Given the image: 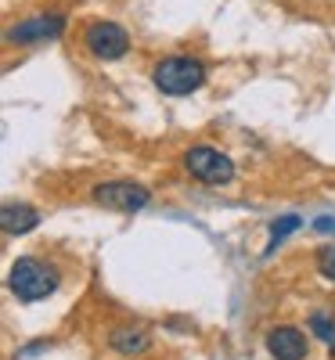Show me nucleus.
Listing matches in <instances>:
<instances>
[{
  "label": "nucleus",
  "instance_id": "nucleus-1",
  "mask_svg": "<svg viewBox=\"0 0 335 360\" xmlns=\"http://www.w3.org/2000/svg\"><path fill=\"white\" fill-rule=\"evenodd\" d=\"M151 83H156L163 94L170 98H184L191 90H198L206 83V65L198 58H163V62L151 69Z\"/></svg>",
  "mask_w": 335,
  "mask_h": 360
},
{
  "label": "nucleus",
  "instance_id": "nucleus-2",
  "mask_svg": "<svg viewBox=\"0 0 335 360\" xmlns=\"http://www.w3.org/2000/svg\"><path fill=\"white\" fill-rule=\"evenodd\" d=\"M8 285L11 292L22 299V303H40V299H47L54 288H58V270L40 263V259H18L11 266V274H8Z\"/></svg>",
  "mask_w": 335,
  "mask_h": 360
},
{
  "label": "nucleus",
  "instance_id": "nucleus-3",
  "mask_svg": "<svg viewBox=\"0 0 335 360\" xmlns=\"http://www.w3.org/2000/svg\"><path fill=\"white\" fill-rule=\"evenodd\" d=\"M184 169L195 180H202V184H209V188H220L234 176V162L227 155H220L217 148H191V152L184 155Z\"/></svg>",
  "mask_w": 335,
  "mask_h": 360
},
{
  "label": "nucleus",
  "instance_id": "nucleus-4",
  "mask_svg": "<svg viewBox=\"0 0 335 360\" xmlns=\"http://www.w3.org/2000/svg\"><path fill=\"white\" fill-rule=\"evenodd\" d=\"M87 51L101 58V62H115V58H123L130 51V37H127V29L123 25H115V22H94L87 29V37H83Z\"/></svg>",
  "mask_w": 335,
  "mask_h": 360
},
{
  "label": "nucleus",
  "instance_id": "nucleus-5",
  "mask_svg": "<svg viewBox=\"0 0 335 360\" xmlns=\"http://www.w3.org/2000/svg\"><path fill=\"white\" fill-rule=\"evenodd\" d=\"M94 202L105 209H119V213H137V209H144L151 202V195H148V188L130 184V180H108V184L94 188Z\"/></svg>",
  "mask_w": 335,
  "mask_h": 360
},
{
  "label": "nucleus",
  "instance_id": "nucleus-6",
  "mask_svg": "<svg viewBox=\"0 0 335 360\" xmlns=\"http://www.w3.org/2000/svg\"><path fill=\"white\" fill-rule=\"evenodd\" d=\"M62 29H65V18L62 15H33V18H25L18 22L8 40L11 44H44V40H54V37H62Z\"/></svg>",
  "mask_w": 335,
  "mask_h": 360
},
{
  "label": "nucleus",
  "instance_id": "nucleus-7",
  "mask_svg": "<svg viewBox=\"0 0 335 360\" xmlns=\"http://www.w3.org/2000/svg\"><path fill=\"white\" fill-rule=\"evenodd\" d=\"M267 349L274 360H303L307 356V339L296 328H274L267 335Z\"/></svg>",
  "mask_w": 335,
  "mask_h": 360
},
{
  "label": "nucleus",
  "instance_id": "nucleus-8",
  "mask_svg": "<svg viewBox=\"0 0 335 360\" xmlns=\"http://www.w3.org/2000/svg\"><path fill=\"white\" fill-rule=\"evenodd\" d=\"M0 224H4V231L8 234H25V231H33L37 224H40V213L33 205H15V202H8L4 205V213H0Z\"/></svg>",
  "mask_w": 335,
  "mask_h": 360
},
{
  "label": "nucleus",
  "instance_id": "nucleus-9",
  "mask_svg": "<svg viewBox=\"0 0 335 360\" xmlns=\"http://www.w3.org/2000/svg\"><path fill=\"white\" fill-rule=\"evenodd\" d=\"M112 346L115 349H123V353H137L148 346L144 332H130V328H119V332H112Z\"/></svg>",
  "mask_w": 335,
  "mask_h": 360
},
{
  "label": "nucleus",
  "instance_id": "nucleus-10",
  "mask_svg": "<svg viewBox=\"0 0 335 360\" xmlns=\"http://www.w3.org/2000/svg\"><path fill=\"white\" fill-rule=\"evenodd\" d=\"M296 227H299V220H296V217H282V220H274V224H270V249H274V242H282V238H285V234H292Z\"/></svg>",
  "mask_w": 335,
  "mask_h": 360
},
{
  "label": "nucleus",
  "instance_id": "nucleus-11",
  "mask_svg": "<svg viewBox=\"0 0 335 360\" xmlns=\"http://www.w3.org/2000/svg\"><path fill=\"white\" fill-rule=\"evenodd\" d=\"M317 270H321V278L335 281V245H331V249H321V252H317Z\"/></svg>",
  "mask_w": 335,
  "mask_h": 360
},
{
  "label": "nucleus",
  "instance_id": "nucleus-12",
  "mask_svg": "<svg viewBox=\"0 0 335 360\" xmlns=\"http://www.w3.org/2000/svg\"><path fill=\"white\" fill-rule=\"evenodd\" d=\"M310 328H314V332H317L324 342H331V339H335V324H331L328 317H321V314H314V317H310Z\"/></svg>",
  "mask_w": 335,
  "mask_h": 360
},
{
  "label": "nucleus",
  "instance_id": "nucleus-13",
  "mask_svg": "<svg viewBox=\"0 0 335 360\" xmlns=\"http://www.w3.org/2000/svg\"><path fill=\"white\" fill-rule=\"evenodd\" d=\"M314 227H317V231H335V220H331V217H321Z\"/></svg>",
  "mask_w": 335,
  "mask_h": 360
}]
</instances>
